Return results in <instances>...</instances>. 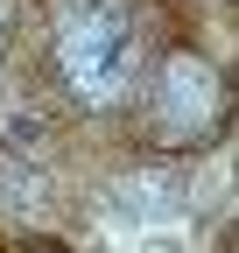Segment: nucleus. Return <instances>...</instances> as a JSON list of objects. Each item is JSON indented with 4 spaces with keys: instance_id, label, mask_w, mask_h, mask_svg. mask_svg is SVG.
<instances>
[{
    "instance_id": "nucleus-1",
    "label": "nucleus",
    "mask_w": 239,
    "mask_h": 253,
    "mask_svg": "<svg viewBox=\"0 0 239 253\" xmlns=\"http://www.w3.org/2000/svg\"><path fill=\"white\" fill-rule=\"evenodd\" d=\"M56 71L78 106H120L148 78V7L141 0H49Z\"/></svg>"
},
{
    "instance_id": "nucleus-2",
    "label": "nucleus",
    "mask_w": 239,
    "mask_h": 253,
    "mask_svg": "<svg viewBox=\"0 0 239 253\" xmlns=\"http://www.w3.org/2000/svg\"><path fill=\"white\" fill-rule=\"evenodd\" d=\"M162 120H155V134L162 141H204V134H211V126L225 120V84H218V71H211V63H204V56H183V49H176L169 63H162Z\"/></svg>"
},
{
    "instance_id": "nucleus-3",
    "label": "nucleus",
    "mask_w": 239,
    "mask_h": 253,
    "mask_svg": "<svg viewBox=\"0 0 239 253\" xmlns=\"http://www.w3.org/2000/svg\"><path fill=\"white\" fill-rule=\"evenodd\" d=\"M7 253H64V246H49V239H14Z\"/></svg>"
},
{
    "instance_id": "nucleus-4",
    "label": "nucleus",
    "mask_w": 239,
    "mask_h": 253,
    "mask_svg": "<svg viewBox=\"0 0 239 253\" xmlns=\"http://www.w3.org/2000/svg\"><path fill=\"white\" fill-rule=\"evenodd\" d=\"M0 253H7V246H0Z\"/></svg>"
}]
</instances>
